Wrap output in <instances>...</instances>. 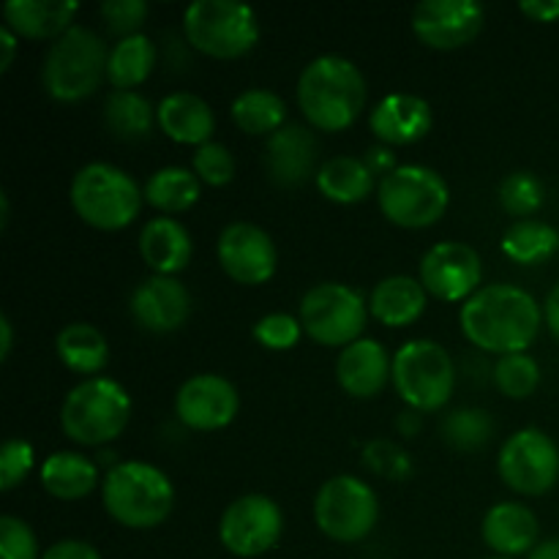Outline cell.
<instances>
[{
	"instance_id": "39",
	"label": "cell",
	"mask_w": 559,
	"mask_h": 559,
	"mask_svg": "<svg viewBox=\"0 0 559 559\" xmlns=\"http://www.w3.org/2000/svg\"><path fill=\"white\" fill-rule=\"evenodd\" d=\"M364 464L374 475L388 480H404L413 473V462H409L407 451L391 440H371L364 448Z\"/></svg>"
},
{
	"instance_id": "41",
	"label": "cell",
	"mask_w": 559,
	"mask_h": 559,
	"mask_svg": "<svg viewBox=\"0 0 559 559\" xmlns=\"http://www.w3.org/2000/svg\"><path fill=\"white\" fill-rule=\"evenodd\" d=\"M194 173L207 186H227L235 178V156L222 142H207L197 147Z\"/></svg>"
},
{
	"instance_id": "3",
	"label": "cell",
	"mask_w": 559,
	"mask_h": 559,
	"mask_svg": "<svg viewBox=\"0 0 559 559\" xmlns=\"http://www.w3.org/2000/svg\"><path fill=\"white\" fill-rule=\"evenodd\" d=\"M104 511L129 530H153L175 508V486L147 462H120L102 480Z\"/></svg>"
},
{
	"instance_id": "33",
	"label": "cell",
	"mask_w": 559,
	"mask_h": 559,
	"mask_svg": "<svg viewBox=\"0 0 559 559\" xmlns=\"http://www.w3.org/2000/svg\"><path fill=\"white\" fill-rule=\"evenodd\" d=\"M233 120L240 131L251 136H271L284 129L287 104L267 87H249L233 102Z\"/></svg>"
},
{
	"instance_id": "5",
	"label": "cell",
	"mask_w": 559,
	"mask_h": 559,
	"mask_svg": "<svg viewBox=\"0 0 559 559\" xmlns=\"http://www.w3.org/2000/svg\"><path fill=\"white\" fill-rule=\"evenodd\" d=\"M109 49L91 27L74 25L49 47L41 66L44 91L63 104L93 96L107 76Z\"/></svg>"
},
{
	"instance_id": "38",
	"label": "cell",
	"mask_w": 559,
	"mask_h": 559,
	"mask_svg": "<svg viewBox=\"0 0 559 559\" xmlns=\"http://www.w3.org/2000/svg\"><path fill=\"white\" fill-rule=\"evenodd\" d=\"M304 336V325H300V317L284 314V311H273L265 314L262 320H257L254 325V338L265 349L273 353H284V349H293L295 344Z\"/></svg>"
},
{
	"instance_id": "40",
	"label": "cell",
	"mask_w": 559,
	"mask_h": 559,
	"mask_svg": "<svg viewBox=\"0 0 559 559\" xmlns=\"http://www.w3.org/2000/svg\"><path fill=\"white\" fill-rule=\"evenodd\" d=\"M33 462H36V453H33L31 442L22 440V437L5 440L0 448V489H16L31 475Z\"/></svg>"
},
{
	"instance_id": "9",
	"label": "cell",
	"mask_w": 559,
	"mask_h": 559,
	"mask_svg": "<svg viewBox=\"0 0 559 559\" xmlns=\"http://www.w3.org/2000/svg\"><path fill=\"white\" fill-rule=\"evenodd\" d=\"M183 33L202 55L235 60L260 41V20L251 5L235 0H194L186 5Z\"/></svg>"
},
{
	"instance_id": "46",
	"label": "cell",
	"mask_w": 559,
	"mask_h": 559,
	"mask_svg": "<svg viewBox=\"0 0 559 559\" xmlns=\"http://www.w3.org/2000/svg\"><path fill=\"white\" fill-rule=\"evenodd\" d=\"M364 162L369 164L371 173L382 175V178H385V175H391L393 169L399 167L396 156H393V151H391V147H388V145L369 147V151H366V156H364Z\"/></svg>"
},
{
	"instance_id": "30",
	"label": "cell",
	"mask_w": 559,
	"mask_h": 559,
	"mask_svg": "<svg viewBox=\"0 0 559 559\" xmlns=\"http://www.w3.org/2000/svg\"><path fill=\"white\" fill-rule=\"evenodd\" d=\"M153 66H156V44L145 33H136V36L120 38L118 44H112L107 80L115 91H134L151 76Z\"/></svg>"
},
{
	"instance_id": "4",
	"label": "cell",
	"mask_w": 559,
	"mask_h": 559,
	"mask_svg": "<svg viewBox=\"0 0 559 559\" xmlns=\"http://www.w3.org/2000/svg\"><path fill=\"white\" fill-rule=\"evenodd\" d=\"M131 420V396L109 377H91L71 388L60 407V429L71 442L85 448L118 440Z\"/></svg>"
},
{
	"instance_id": "1",
	"label": "cell",
	"mask_w": 559,
	"mask_h": 559,
	"mask_svg": "<svg viewBox=\"0 0 559 559\" xmlns=\"http://www.w3.org/2000/svg\"><path fill=\"white\" fill-rule=\"evenodd\" d=\"M469 344L491 355L524 353L538 338L544 309L516 284H486L459 311Z\"/></svg>"
},
{
	"instance_id": "19",
	"label": "cell",
	"mask_w": 559,
	"mask_h": 559,
	"mask_svg": "<svg viewBox=\"0 0 559 559\" xmlns=\"http://www.w3.org/2000/svg\"><path fill=\"white\" fill-rule=\"evenodd\" d=\"M369 126L382 145H413L431 131L435 109L415 93H391L371 109Z\"/></svg>"
},
{
	"instance_id": "28",
	"label": "cell",
	"mask_w": 559,
	"mask_h": 559,
	"mask_svg": "<svg viewBox=\"0 0 559 559\" xmlns=\"http://www.w3.org/2000/svg\"><path fill=\"white\" fill-rule=\"evenodd\" d=\"M98 484H102V480H98V467L91 459L82 456V453L58 451L52 453L41 467V486L47 495L55 497V500H85Z\"/></svg>"
},
{
	"instance_id": "34",
	"label": "cell",
	"mask_w": 559,
	"mask_h": 559,
	"mask_svg": "<svg viewBox=\"0 0 559 559\" xmlns=\"http://www.w3.org/2000/svg\"><path fill=\"white\" fill-rule=\"evenodd\" d=\"M559 249V233L538 218L513 222L502 235V251L516 265H540Z\"/></svg>"
},
{
	"instance_id": "14",
	"label": "cell",
	"mask_w": 559,
	"mask_h": 559,
	"mask_svg": "<svg viewBox=\"0 0 559 559\" xmlns=\"http://www.w3.org/2000/svg\"><path fill=\"white\" fill-rule=\"evenodd\" d=\"M484 260L478 251L459 240L431 246L420 260V284L429 295L445 304L469 300L480 289Z\"/></svg>"
},
{
	"instance_id": "49",
	"label": "cell",
	"mask_w": 559,
	"mask_h": 559,
	"mask_svg": "<svg viewBox=\"0 0 559 559\" xmlns=\"http://www.w3.org/2000/svg\"><path fill=\"white\" fill-rule=\"evenodd\" d=\"M11 347H14V328H11L9 317H0V358H9Z\"/></svg>"
},
{
	"instance_id": "50",
	"label": "cell",
	"mask_w": 559,
	"mask_h": 559,
	"mask_svg": "<svg viewBox=\"0 0 559 559\" xmlns=\"http://www.w3.org/2000/svg\"><path fill=\"white\" fill-rule=\"evenodd\" d=\"M399 431H402L404 437H415V431L420 429V413H415V409H407V413L399 415Z\"/></svg>"
},
{
	"instance_id": "44",
	"label": "cell",
	"mask_w": 559,
	"mask_h": 559,
	"mask_svg": "<svg viewBox=\"0 0 559 559\" xmlns=\"http://www.w3.org/2000/svg\"><path fill=\"white\" fill-rule=\"evenodd\" d=\"M41 559H102V555H98L96 546H91L87 540L66 538L49 546Z\"/></svg>"
},
{
	"instance_id": "8",
	"label": "cell",
	"mask_w": 559,
	"mask_h": 559,
	"mask_svg": "<svg viewBox=\"0 0 559 559\" xmlns=\"http://www.w3.org/2000/svg\"><path fill=\"white\" fill-rule=\"evenodd\" d=\"M393 388L409 409L435 413L456 391V366L442 344L413 338L393 355Z\"/></svg>"
},
{
	"instance_id": "23",
	"label": "cell",
	"mask_w": 559,
	"mask_h": 559,
	"mask_svg": "<svg viewBox=\"0 0 559 559\" xmlns=\"http://www.w3.org/2000/svg\"><path fill=\"white\" fill-rule=\"evenodd\" d=\"M158 129L169 136V140L180 142V145H207L216 131V115H213L211 104L200 98L197 93H169L158 102L156 107Z\"/></svg>"
},
{
	"instance_id": "35",
	"label": "cell",
	"mask_w": 559,
	"mask_h": 559,
	"mask_svg": "<svg viewBox=\"0 0 559 559\" xmlns=\"http://www.w3.org/2000/svg\"><path fill=\"white\" fill-rule=\"evenodd\" d=\"M491 431H495V424L489 413L478 407L456 409L442 420V437L456 451H478L491 440Z\"/></svg>"
},
{
	"instance_id": "11",
	"label": "cell",
	"mask_w": 559,
	"mask_h": 559,
	"mask_svg": "<svg viewBox=\"0 0 559 559\" xmlns=\"http://www.w3.org/2000/svg\"><path fill=\"white\" fill-rule=\"evenodd\" d=\"M380 502L374 489L355 475L325 480L314 497V522L336 544H358L377 527Z\"/></svg>"
},
{
	"instance_id": "22",
	"label": "cell",
	"mask_w": 559,
	"mask_h": 559,
	"mask_svg": "<svg viewBox=\"0 0 559 559\" xmlns=\"http://www.w3.org/2000/svg\"><path fill=\"white\" fill-rule=\"evenodd\" d=\"M538 519L522 502H497L480 524L486 546L500 557L530 555L538 546Z\"/></svg>"
},
{
	"instance_id": "37",
	"label": "cell",
	"mask_w": 559,
	"mask_h": 559,
	"mask_svg": "<svg viewBox=\"0 0 559 559\" xmlns=\"http://www.w3.org/2000/svg\"><path fill=\"white\" fill-rule=\"evenodd\" d=\"M546 200V189L533 173H511L506 180L500 183V205L506 207L511 216H516L519 222L522 218H530L533 213L540 211Z\"/></svg>"
},
{
	"instance_id": "47",
	"label": "cell",
	"mask_w": 559,
	"mask_h": 559,
	"mask_svg": "<svg viewBox=\"0 0 559 559\" xmlns=\"http://www.w3.org/2000/svg\"><path fill=\"white\" fill-rule=\"evenodd\" d=\"M544 320H546V328H549L551 336L559 342V284L555 289L549 293V298H546L544 304Z\"/></svg>"
},
{
	"instance_id": "26",
	"label": "cell",
	"mask_w": 559,
	"mask_h": 559,
	"mask_svg": "<svg viewBox=\"0 0 559 559\" xmlns=\"http://www.w3.org/2000/svg\"><path fill=\"white\" fill-rule=\"evenodd\" d=\"M426 298L429 293L424 289L420 278L413 276H388L371 289L369 311L377 322L388 328H407L426 311Z\"/></svg>"
},
{
	"instance_id": "36",
	"label": "cell",
	"mask_w": 559,
	"mask_h": 559,
	"mask_svg": "<svg viewBox=\"0 0 559 559\" xmlns=\"http://www.w3.org/2000/svg\"><path fill=\"white\" fill-rule=\"evenodd\" d=\"M495 385L508 399H527L540 385V366L533 355H502L495 364Z\"/></svg>"
},
{
	"instance_id": "27",
	"label": "cell",
	"mask_w": 559,
	"mask_h": 559,
	"mask_svg": "<svg viewBox=\"0 0 559 559\" xmlns=\"http://www.w3.org/2000/svg\"><path fill=\"white\" fill-rule=\"evenodd\" d=\"M55 353L60 364L69 371L82 377H98L109 364V342L96 325L91 322H71L60 328L55 338Z\"/></svg>"
},
{
	"instance_id": "43",
	"label": "cell",
	"mask_w": 559,
	"mask_h": 559,
	"mask_svg": "<svg viewBox=\"0 0 559 559\" xmlns=\"http://www.w3.org/2000/svg\"><path fill=\"white\" fill-rule=\"evenodd\" d=\"M0 559H38V540L31 524L16 516H0Z\"/></svg>"
},
{
	"instance_id": "25",
	"label": "cell",
	"mask_w": 559,
	"mask_h": 559,
	"mask_svg": "<svg viewBox=\"0 0 559 559\" xmlns=\"http://www.w3.org/2000/svg\"><path fill=\"white\" fill-rule=\"evenodd\" d=\"M80 5L74 0H11L3 5V25L22 38H55L69 33Z\"/></svg>"
},
{
	"instance_id": "42",
	"label": "cell",
	"mask_w": 559,
	"mask_h": 559,
	"mask_svg": "<svg viewBox=\"0 0 559 559\" xmlns=\"http://www.w3.org/2000/svg\"><path fill=\"white\" fill-rule=\"evenodd\" d=\"M104 27L120 38H129L140 33V27L147 20V3L145 0H107L98 9Z\"/></svg>"
},
{
	"instance_id": "7",
	"label": "cell",
	"mask_w": 559,
	"mask_h": 559,
	"mask_svg": "<svg viewBox=\"0 0 559 559\" xmlns=\"http://www.w3.org/2000/svg\"><path fill=\"white\" fill-rule=\"evenodd\" d=\"M382 216L404 229H426L440 222L451 202V189L437 169L424 164H399L377 186Z\"/></svg>"
},
{
	"instance_id": "16",
	"label": "cell",
	"mask_w": 559,
	"mask_h": 559,
	"mask_svg": "<svg viewBox=\"0 0 559 559\" xmlns=\"http://www.w3.org/2000/svg\"><path fill=\"white\" fill-rule=\"evenodd\" d=\"M240 393L227 377L194 374L180 385L175 396V415L194 431H218L235 420Z\"/></svg>"
},
{
	"instance_id": "6",
	"label": "cell",
	"mask_w": 559,
	"mask_h": 559,
	"mask_svg": "<svg viewBox=\"0 0 559 559\" xmlns=\"http://www.w3.org/2000/svg\"><path fill=\"white\" fill-rule=\"evenodd\" d=\"M69 197L76 216L104 233L129 227L145 200L134 178L107 162H91L76 169Z\"/></svg>"
},
{
	"instance_id": "29",
	"label": "cell",
	"mask_w": 559,
	"mask_h": 559,
	"mask_svg": "<svg viewBox=\"0 0 559 559\" xmlns=\"http://www.w3.org/2000/svg\"><path fill=\"white\" fill-rule=\"evenodd\" d=\"M374 178L369 164L358 156H333L317 169V189L322 197L338 205H358L374 191Z\"/></svg>"
},
{
	"instance_id": "15",
	"label": "cell",
	"mask_w": 559,
	"mask_h": 559,
	"mask_svg": "<svg viewBox=\"0 0 559 559\" xmlns=\"http://www.w3.org/2000/svg\"><path fill=\"white\" fill-rule=\"evenodd\" d=\"M218 262L238 284H265L276 276L278 251L271 235L251 222H233L218 235Z\"/></svg>"
},
{
	"instance_id": "17",
	"label": "cell",
	"mask_w": 559,
	"mask_h": 559,
	"mask_svg": "<svg viewBox=\"0 0 559 559\" xmlns=\"http://www.w3.org/2000/svg\"><path fill=\"white\" fill-rule=\"evenodd\" d=\"M484 16L475 0H424L413 9V33L431 49H459L478 36Z\"/></svg>"
},
{
	"instance_id": "13",
	"label": "cell",
	"mask_w": 559,
	"mask_h": 559,
	"mask_svg": "<svg viewBox=\"0 0 559 559\" xmlns=\"http://www.w3.org/2000/svg\"><path fill=\"white\" fill-rule=\"evenodd\" d=\"M284 513L265 495H243L229 502L218 522V538L235 557H262L282 540Z\"/></svg>"
},
{
	"instance_id": "18",
	"label": "cell",
	"mask_w": 559,
	"mask_h": 559,
	"mask_svg": "<svg viewBox=\"0 0 559 559\" xmlns=\"http://www.w3.org/2000/svg\"><path fill=\"white\" fill-rule=\"evenodd\" d=\"M129 311L147 333H173L189 320L191 295L175 276H156L136 284L129 298Z\"/></svg>"
},
{
	"instance_id": "20",
	"label": "cell",
	"mask_w": 559,
	"mask_h": 559,
	"mask_svg": "<svg viewBox=\"0 0 559 559\" xmlns=\"http://www.w3.org/2000/svg\"><path fill=\"white\" fill-rule=\"evenodd\" d=\"M336 377L344 393L355 399H374L393 380V360L374 338H358L342 349L336 360Z\"/></svg>"
},
{
	"instance_id": "24",
	"label": "cell",
	"mask_w": 559,
	"mask_h": 559,
	"mask_svg": "<svg viewBox=\"0 0 559 559\" xmlns=\"http://www.w3.org/2000/svg\"><path fill=\"white\" fill-rule=\"evenodd\" d=\"M191 235L189 229L173 216H158L142 227L140 233V254L145 265L156 276H175L191 262Z\"/></svg>"
},
{
	"instance_id": "52",
	"label": "cell",
	"mask_w": 559,
	"mask_h": 559,
	"mask_svg": "<svg viewBox=\"0 0 559 559\" xmlns=\"http://www.w3.org/2000/svg\"><path fill=\"white\" fill-rule=\"evenodd\" d=\"M497 559H506V557H497Z\"/></svg>"
},
{
	"instance_id": "2",
	"label": "cell",
	"mask_w": 559,
	"mask_h": 559,
	"mask_svg": "<svg viewBox=\"0 0 559 559\" xmlns=\"http://www.w3.org/2000/svg\"><path fill=\"white\" fill-rule=\"evenodd\" d=\"M298 104L314 129L336 134L349 129L366 107V80L342 55H320L298 76Z\"/></svg>"
},
{
	"instance_id": "31",
	"label": "cell",
	"mask_w": 559,
	"mask_h": 559,
	"mask_svg": "<svg viewBox=\"0 0 559 559\" xmlns=\"http://www.w3.org/2000/svg\"><path fill=\"white\" fill-rule=\"evenodd\" d=\"M153 123H158L156 109L136 91H112L104 102V126L118 140H145L153 131Z\"/></svg>"
},
{
	"instance_id": "10",
	"label": "cell",
	"mask_w": 559,
	"mask_h": 559,
	"mask_svg": "<svg viewBox=\"0 0 559 559\" xmlns=\"http://www.w3.org/2000/svg\"><path fill=\"white\" fill-rule=\"evenodd\" d=\"M300 325L322 347H349L369 322V300L342 282L314 284L300 300Z\"/></svg>"
},
{
	"instance_id": "51",
	"label": "cell",
	"mask_w": 559,
	"mask_h": 559,
	"mask_svg": "<svg viewBox=\"0 0 559 559\" xmlns=\"http://www.w3.org/2000/svg\"><path fill=\"white\" fill-rule=\"evenodd\" d=\"M530 559H559V538L540 540V544L530 551Z\"/></svg>"
},
{
	"instance_id": "21",
	"label": "cell",
	"mask_w": 559,
	"mask_h": 559,
	"mask_svg": "<svg viewBox=\"0 0 559 559\" xmlns=\"http://www.w3.org/2000/svg\"><path fill=\"white\" fill-rule=\"evenodd\" d=\"M317 140L309 129L289 123L267 136L265 142V169L271 180L284 189H295L314 173Z\"/></svg>"
},
{
	"instance_id": "48",
	"label": "cell",
	"mask_w": 559,
	"mask_h": 559,
	"mask_svg": "<svg viewBox=\"0 0 559 559\" xmlns=\"http://www.w3.org/2000/svg\"><path fill=\"white\" fill-rule=\"evenodd\" d=\"M16 33L9 31V27H0V49H3V58H0V71H9L11 63H14L16 55Z\"/></svg>"
},
{
	"instance_id": "32",
	"label": "cell",
	"mask_w": 559,
	"mask_h": 559,
	"mask_svg": "<svg viewBox=\"0 0 559 559\" xmlns=\"http://www.w3.org/2000/svg\"><path fill=\"white\" fill-rule=\"evenodd\" d=\"M145 200L162 213H183L194 207L202 197V180L194 169L162 167L145 183Z\"/></svg>"
},
{
	"instance_id": "45",
	"label": "cell",
	"mask_w": 559,
	"mask_h": 559,
	"mask_svg": "<svg viewBox=\"0 0 559 559\" xmlns=\"http://www.w3.org/2000/svg\"><path fill=\"white\" fill-rule=\"evenodd\" d=\"M519 11L533 22H557L559 20V0H522Z\"/></svg>"
},
{
	"instance_id": "12",
	"label": "cell",
	"mask_w": 559,
	"mask_h": 559,
	"mask_svg": "<svg viewBox=\"0 0 559 559\" xmlns=\"http://www.w3.org/2000/svg\"><path fill=\"white\" fill-rule=\"evenodd\" d=\"M497 473L511 491L522 497H540L559 480V448L546 431L527 426L508 437L500 448Z\"/></svg>"
}]
</instances>
